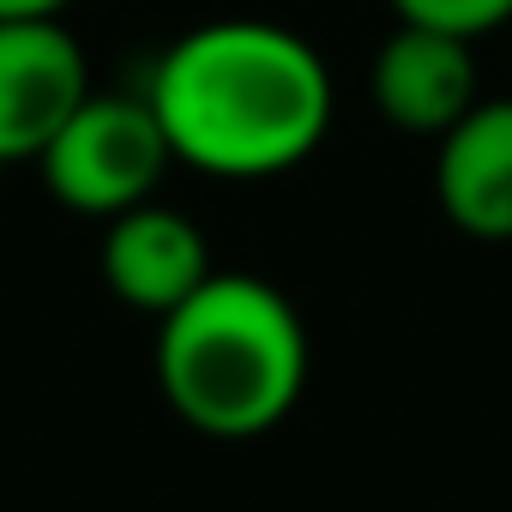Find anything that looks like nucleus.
Returning a JSON list of instances; mask_svg holds the SVG:
<instances>
[{"mask_svg": "<svg viewBox=\"0 0 512 512\" xmlns=\"http://www.w3.org/2000/svg\"><path fill=\"white\" fill-rule=\"evenodd\" d=\"M169 157L211 181L302 169L338 115L326 55L278 19H205L175 37L145 85Z\"/></svg>", "mask_w": 512, "mask_h": 512, "instance_id": "1", "label": "nucleus"}, {"mask_svg": "<svg viewBox=\"0 0 512 512\" xmlns=\"http://www.w3.org/2000/svg\"><path fill=\"white\" fill-rule=\"evenodd\" d=\"M157 386L193 434L260 440L308 392V326L278 284L211 272L157 320Z\"/></svg>", "mask_w": 512, "mask_h": 512, "instance_id": "2", "label": "nucleus"}, {"mask_svg": "<svg viewBox=\"0 0 512 512\" xmlns=\"http://www.w3.org/2000/svg\"><path fill=\"white\" fill-rule=\"evenodd\" d=\"M169 139L145 103V91H91L67 127L43 145L37 169L49 193L79 217H115L139 199H157V181L169 169Z\"/></svg>", "mask_w": 512, "mask_h": 512, "instance_id": "3", "label": "nucleus"}, {"mask_svg": "<svg viewBox=\"0 0 512 512\" xmlns=\"http://www.w3.org/2000/svg\"><path fill=\"white\" fill-rule=\"evenodd\" d=\"M91 91V61L61 19H0V163H37Z\"/></svg>", "mask_w": 512, "mask_h": 512, "instance_id": "4", "label": "nucleus"}, {"mask_svg": "<svg viewBox=\"0 0 512 512\" xmlns=\"http://www.w3.org/2000/svg\"><path fill=\"white\" fill-rule=\"evenodd\" d=\"M97 260H103V284L115 290V302L133 314H151V320L181 308L217 272L205 229L163 199H139V205L115 211L103 223Z\"/></svg>", "mask_w": 512, "mask_h": 512, "instance_id": "5", "label": "nucleus"}, {"mask_svg": "<svg viewBox=\"0 0 512 512\" xmlns=\"http://www.w3.org/2000/svg\"><path fill=\"white\" fill-rule=\"evenodd\" d=\"M476 97H482L476 43H464L452 31H428V25L398 19L392 37L368 61V103L398 133L440 139L458 115L476 109Z\"/></svg>", "mask_w": 512, "mask_h": 512, "instance_id": "6", "label": "nucleus"}, {"mask_svg": "<svg viewBox=\"0 0 512 512\" xmlns=\"http://www.w3.org/2000/svg\"><path fill=\"white\" fill-rule=\"evenodd\" d=\"M434 205L470 241H512V97H476L434 139Z\"/></svg>", "mask_w": 512, "mask_h": 512, "instance_id": "7", "label": "nucleus"}, {"mask_svg": "<svg viewBox=\"0 0 512 512\" xmlns=\"http://www.w3.org/2000/svg\"><path fill=\"white\" fill-rule=\"evenodd\" d=\"M392 13L404 25H428V31H452L464 43H482L500 25H512V0H392Z\"/></svg>", "mask_w": 512, "mask_h": 512, "instance_id": "8", "label": "nucleus"}, {"mask_svg": "<svg viewBox=\"0 0 512 512\" xmlns=\"http://www.w3.org/2000/svg\"><path fill=\"white\" fill-rule=\"evenodd\" d=\"M73 0H0V19H61Z\"/></svg>", "mask_w": 512, "mask_h": 512, "instance_id": "9", "label": "nucleus"}]
</instances>
